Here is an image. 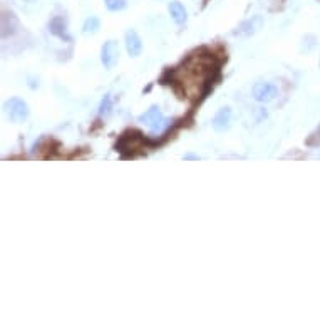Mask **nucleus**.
Here are the masks:
<instances>
[{"instance_id":"nucleus-7","label":"nucleus","mask_w":320,"mask_h":320,"mask_svg":"<svg viewBox=\"0 0 320 320\" xmlns=\"http://www.w3.org/2000/svg\"><path fill=\"white\" fill-rule=\"evenodd\" d=\"M126 51H128L131 57H138L143 51L141 37L138 35L134 29H129L128 32H126Z\"/></svg>"},{"instance_id":"nucleus-8","label":"nucleus","mask_w":320,"mask_h":320,"mask_svg":"<svg viewBox=\"0 0 320 320\" xmlns=\"http://www.w3.org/2000/svg\"><path fill=\"white\" fill-rule=\"evenodd\" d=\"M232 118H233V112L230 107H221V109L215 114V118H213V129L215 131H226L228 128H230V124H232Z\"/></svg>"},{"instance_id":"nucleus-6","label":"nucleus","mask_w":320,"mask_h":320,"mask_svg":"<svg viewBox=\"0 0 320 320\" xmlns=\"http://www.w3.org/2000/svg\"><path fill=\"white\" fill-rule=\"evenodd\" d=\"M262 26H263V17L255 15L248 20L241 22L238 26V29L235 30V35H240V37H250V35L258 32V30L262 29Z\"/></svg>"},{"instance_id":"nucleus-2","label":"nucleus","mask_w":320,"mask_h":320,"mask_svg":"<svg viewBox=\"0 0 320 320\" xmlns=\"http://www.w3.org/2000/svg\"><path fill=\"white\" fill-rule=\"evenodd\" d=\"M140 121L144 124V126H148L149 131L153 132V134H156V132H161V131H165L168 128V121L165 116H163V112L158 106H151L149 109L141 114L140 116Z\"/></svg>"},{"instance_id":"nucleus-11","label":"nucleus","mask_w":320,"mask_h":320,"mask_svg":"<svg viewBox=\"0 0 320 320\" xmlns=\"http://www.w3.org/2000/svg\"><path fill=\"white\" fill-rule=\"evenodd\" d=\"M101 27V22L98 17H94V15H90L86 19V22H84V26H82V32L89 35V34H96L99 30Z\"/></svg>"},{"instance_id":"nucleus-1","label":"nucleus","mask_w":320,"mask_h":320,"mask_svg":"<svg viewBox=\"0 0 320 320\" xmlns=\"http://www.w3.org/2000/svg\"><path fill=\"white\" fill-rule=\"evenodd\" d=\"M211 72H213L211 62H207L201 56H191L185 65L173 72V77L188 98H200L203 87L210 81Z\"/></svg>"},{"instance_id":"nucleus-14","label":"nucleus","mask_w":320,"mask_h":320,"mask_svg":"<svg viewBox=\"0 0 320 320\" xmlns=\"http://www.w3.org/2000/svg\"><path fill=\"white\" fill-rule=\"evenodd\" d=\"M318 134H320V128H318Z\"/></svg>"},{"instance_id":"nucleus-13","label":"nucleus","mask_w":320,"mask_h":320,"mask_svg":"<svg viewBox=\"0 0 320 320\" xmlns=\"http://www.w3.org/2000/svg\"><path fill=\"white\" fill-rule=\"evenodd\" d=\"M104 2H106L107 10H111V12L123 10L126 7V0H104Z\"/></svg>"},{"instance_id":"nucleus-12","label":"nucleus","mask_w":320,"mask_h":320,"mask_svg":"<svg viewBox=\"0 0 320 320\" xmlns=\"http://www.w3.org/2000/svg\"><path fill=\"white\" fill-rule=\"evenodd\" d=\"M111 107H112V99H111V94H106V96H104V99H102V102H101L99 114H101V116H109Z\"/></svg>"},{"instance_id":"nucleus-9","label":"nucleus","mask_w":320,"mask_h":320,"mask_svg":"<svg viewBox=\"0 0 320 320\" xmlns=\"http://www.w3.org/2000/svg\"><path fill=\"white\" fill-rule=\"evenodd\" d=\"M49 30H51V34L57 35L59 39L71 42V35L67 34V24H65L64 17H60V15L54 17V19L51 20V24H49Z\"/></svg>"},{"instance_id":"nucleus-5","label":"nucleus","mask_w":320,"mask_h":320,"mask_svg":"<svg viewBox=\"0 0 320 320\" xmlns=\"http://www.w3.org/2000/svg\"><path fill=\"white\" fill-rule=\"evenodd\" d=\"M101 60H102V64H104L106 69H112L114 65L118 64V60H119V44L116 40H107L106 44L102 45Z\"/></svg>"},{"instance_id":"nucleus-3","label":"nucleus","mask_w":320,"mask_h":320,"mask_svg":"<svg viewBox=\"0 0 320 320\" xmlns=\"http://www.w3.org/2000/svg\"><path fill=\"white\" fill-rule=\"evenodd\" d=\"M4 109L7 112V116L10 118V121L14 123H22L26 121L29 116V106L26 101H22L19 98H12L4 104Z\"/></svg>"},{"instance_id":"nucleus-10","label":"nucleus","mask_w":320,"mask_h":320,"mask_svg":"<svg viewBox=\"0 0 320 320\" xmlns=\"http://www.w3.org/2000/svg\"><path fill=\"white\" fill-rule=\"evenodd\" d=\"M170 14H171V19L178 24V26H185L186 20H188V12H186L185 5L178 2V0H174V2L170 4Z\"/></svg>"},{"instance_id":"nucleus-4","label":"nucleus","mask_w":320,"mask_h":320,"mask_svg":"<svg viewBox=\"0 0 320 320\" xmlns=\"http://www.w3.org/2000/svg\"><path fill=\"white\" fill-rule=\"evenodd\" d=\"M252 96L258 102H271L279 96V87L271 82H257L252 89Z\"/></svg>"}]
</instances>
